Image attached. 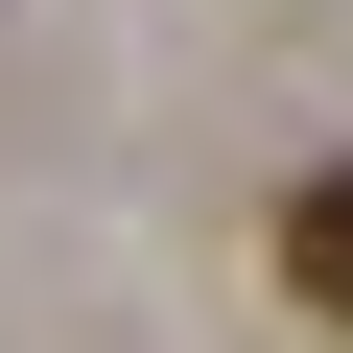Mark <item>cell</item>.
<instances>
[{
  "label": "cell",
  "mask_w": 353,
  "mask_h": 353,
  "mask_svg": "<svg viewBox=\"0 0 353 353\" xmlns=\"http://www.w3.org/2000/svg\"><path fill=\"white\" fill-rule=\"evenodd\" d=\"M283 306H330V330H353V141L283 189Z\"/></svg>",
  "instance_id": "6da1fadb"
}]
</instances>
